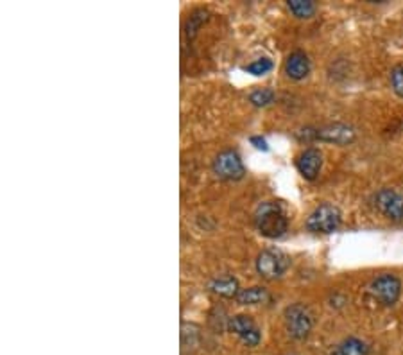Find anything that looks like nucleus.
I'll list each match as a JSON object with an SVG mask.
<instances>
[{"label": "nucleus", "instance_id": "obj_2", "mask_svg": "<svg viewBox=\"0 0 403 355\" xmlns=\"http://www.w3.org/2000/svg\"><path fill=\"white\" fill-rule=\"evenodd\" d=\"M298 139L301 140H322V142L337 144V146H348V144L355 142L357 139V132H355L354 126L349 124H328V126H322L317 129H301L298 133Z\"/></svg>", "mask_w": 403, "mask_h": 355}, {"label": "nucleus", "instance_id": "obj_3", "mask_svg": "<svg viewBox=\"0 0 403 355\" xmlns=\"http://www.w3.org/2000/svg\"><path fill=\"white\" fill-rule=\"evenodd\" d=\"M285 320V328H287V334L296 341H305L312 332V314L303 303H294V305H288L284 313Z\"/></svg>", "mask_w": 403, "mask_h": 355}, {"label": "nucleus", "instance_id": "obj_17", "mask_svg": "<svg viewBox=\"0 0 403 355\" xmlns=\"http://www.w3.org/2000/svg\"><path fill=\"white\" fill-rule=\"evenodd\" d=\"M247 74H253V76H265L267 72L273 70V62L269 58H260V59H255L253 63H250L247 66H244Z\"/></svg>", "mask_w": 403, "mask_h": 355}, {"label": "nucleus", "instance_id": "obj_5", "mask_svg": "<svg viewBox=\"0 0 403 355\" xmlns=\"http://www.w3.org/2000/svg\"><path fill=\"white\" fill-rule=\"evenodd\" d=\"M369 294H371L380 305L392 307L396 301L399 300V294H402V282H399V278L396 277V274H380V277L375 278L371 286H369Z\"/></svg>", "mask_w": 403, "mask_h": 355}, {"label": "nucleus", "instance_id": "obj_19", "mask_svg": "<svg viewBox=\"0 0 403 355\" xmlns=\"http://www.w3.org/2000/svg\"><path fill=\"white\" fill-rule=\"evenodd\" d=\"M250 142L253 144V146L257 147V149H260V151H267L269 149L267 142H265V139H262V136H251Z\"/></svg>", "mask_w": 403, "mask_h": 355}, {"label": "nucleus", "instance_id": "obj_7", "mask_svg": "<svg viewBox=\"0 0 403 355\" xmlns=\"http://www.w3.org/2000/svg\"><path fill=\"white\" fill-rule=\"evenodd\" d=\"M288 264H291V260L281 251L264 250L258 253L255 266H257V273L262 278H265V280H276V278L284 277Z\"/></svg>", "mask_w": 403, "mask_h": 355}, {"label": "nucleus", "instance_id": "obj_11", "mask_svg": "<svg viewBox=\"0 0 403 355\" xmlns=\"http://www.w3.org/2000/svg\"><path fill=\"white\" fill-rule=\"evenodd\" d=\"M285 74L294 81H301L310 74V59L303 50H294L285 59Z\"/></svg>", "mask_w": 403, "mask_h": 355}, {"label": "nucleus", "instance_id": "obj_16", "mask_svg": "<svg viewBox=\"0 0 403 355\" xmlns=\"http://www.w3.org/2000/svg\"><path fill=\"white\" fill-rule=\"evenodd\" d=\"M274 92L271 88H258L255 90V92H251L250 95V100L251 105L257 106V108H265V106H269L271 103H274Z\"/></svg>", "mask_w": 403, "mask_h": 355}, {"label": "nucleus", "instance_id": "obj_4", "mask_svg": "<svg viewBox=\"0 0 403 355\" xmlns=\"http://www.w3.org/2000/svg\"><path fill=\"white\" fill-rule=\"evenodd\" d=\"M342 224V214L337 206L322 203L308 216L307 228L314 233H334Z\"/></svg>", "mask_w": 403, "mask_h": 355}, {"label": "nucleus", "instance_id": "obj_12", "mask_svg": "<svg viewBox=\"0 0 403 355\" xmlns=\"http://www.w3.org/2000/svg\"><path fill=\"white\" fill-rule=\"evenodd\" d=\"M237 303L238 305H247V307H253V305H262V303H267L271 300V294H269L267 289L264 287H246V289H240L237 294Z\"/></svg>", "mask_w": 403, "mask_h": 355}, {"label": "nucleus", "instance_id": "obj_10", "mask_svg": "<svg viewBox=\"0 0 403 355\" xmlns=\"http://www.w3.org/2000/svg\"><path fill=\"white\" fill-rule=\"evenodd\" d=\"M321 165H322V155L321 151L315 149V147H308V149H305L303 153L298 156V160H296V167H298L301 176H303L305 180H308V182H312V180L317 178L319 170H321Z\"/></svg>", "mask_w": 403, "mask_h": 355}, {"label": "nucleus", "instance_id": "obj_14", "mask_svg": "<svg viewBox=\"0 0 403 355\" xmlns=\"http://www.w3.org/2000/svg\"><path fill=\"white\" fill-rule=\"evenodd\" d=\"M210 291L217 296H223V298H237L238 287L237 278L233 277H221V278H215L214 282L210 284Z\"/></svg>", "mask_w": 403, "mask_h": 355}, {"label": "nucleus", "instance_id": "obj_18", "mask_svg": "<svg viewBox=\"0 0 403 355\" xmlns=\"http://www.w3.org/2000/svg\"><path fill=\"white\" fill-rule=\"evenodd\" d=\"M391 86L398 97H403V66H395L391 70Z\"/></svg>", "mask_w": 403, "mask_h": 355}, {"label": "nucleus", "instance_id": "obj_1", "mask_svg": "<svg viewBox=\"0 0 403 355\" xmlns=\"http://www.w3.org/2000/svg\"><path fill=\"white\" fill-rule=\"evenodd\" d=\"M255 226L267 239H278L287 232L288 223L284 209L274 201H265L255 212Z\"/></svg>", "mask_w": 403, "mask_h": 355}, {"label": "nucleus", "instance_id": "obj_8", "mask_svg": "<svg viewBox=\"0 0 403 355\" xmlns=\"http://www.w3.org/2000/svg\"><path fill=\"white\" fill-rule=\"evenodd\" d=\"M228 330L233 336H237L242 344H246L250 348L258 347L262 341L260 328L255 323L253 318L247 316V314H235V316H231L228 320Z\"/></svg>", "mask_w": 403, "mask_h": 355}, {"label": "nucleus", "instance_id": "obj_6", "mask_svg": "<svg viewBox=\"0 0 403 355\" xmlns=\"http://www.w3.org/2000/svg\"><path fill=\"white\" fill-rule=\"evenodd\" d=\"M211 170L219 180H226V182L240 180L246 174L240 155L233 149H226L215 156L214 163H211Z\"/></svg>", "mask_w": 403, "mask_h": 355}, {"label": "nucleus", "instance_id": "obj_9", "mask_svg": "<svg viewBox=\"0 0 403 355\" xmlns=\"http://www.w3.org/2000/svg\"><path fill=\"white\" fill-rule=\"evenodd\" d=\"M376 209L380 210L382 216H385L391 221L403 219V196L395 189H382L378 190L375 197Z\"/></svg>", "mask_w": 403, "mask_h": 355}, {"label": "nucleus", "instance_id": "obj_13", "mask_svg": "<svg viewBox=\"0 0 403 355\" xmlns=\"http://www.w3.org/2000/svg\"><path fill=\"white\" fill-rule=\"evenodd\" d=\"M328 355H369V344L358 337H348L335 344Z\"/></svg>", "mask_w": 403, "mask_h": 355}, {"label": "nucleus", "instance_id": "obj_15", "mask_svg": "<svg viewBox=\"0 0 403 355\" xmlns=\"http://www.w3.org/2000/svg\"><path fill=\"white\" fill-rule=\"evenodd\" d=\"M287 8L296 18H312L317 11V6L312 2V0H288L287 2Z\"/></svg>", "mask_w": 403, "mask_h": 355}]
</instances>
